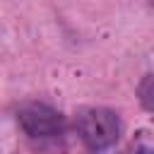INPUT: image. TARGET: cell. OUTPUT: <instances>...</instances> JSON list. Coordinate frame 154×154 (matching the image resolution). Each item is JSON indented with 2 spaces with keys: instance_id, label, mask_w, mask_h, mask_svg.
<instances>
[{
  "instance_id": "cell-1",
  "label": "cell",
  "mask_w": 154,
  "mask_h": 154,
  "mask_svg": "<svg viewBox=\"0 0 154 154\" xmlns=\"http://www.w3.org/2000/svg\"><path fill=\"white\" fill-rule=\"evenodd\" d=\"M75 128L89 149H106L120 135V118L111 108L89 106L75 116Z\"/></svg>"
},
{
  "instance_id": "cell-2",
  "label": "cell",
  "mask_w": 154,
  "mask_h": 154,
  "mask_svg": "<svg viewBox=\"0 0 154 154\" xmlns=\"http://www.w3.org/2000/svg\"><path fill=\"white\" fill-rule=\"evenodd\" d=\"M17 120H19V128L29 135V137H38V140H46V137H58L65 128V118L46 106V103H26L19 108L17 113Z\"/></svg>"
},
{
  "instance_id": "cell-3",
  "label": "cell",
  "mask_w": 154,
  "mask_h": 154,
  "mask_svg": "<svg viewBox=\"0 0 154 154\" xmlns=\"http://www.w3.org/2000/svg\"><path fill=\"white\" fill-rule=\"evenodd\" d=\"M128 154H152V149H149V147H135V149H130Z\"/></svg>"
}]
</instances>
